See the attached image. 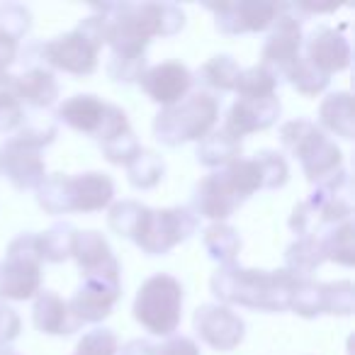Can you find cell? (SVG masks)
Here are the masks:
<instances>
[{"mask_svg":"<svg viewBox=\"0 0 355 355\" xmlns=\"http://www.w3.org/2000/svg\"><path fill=\"white\" fill-rule=\"evenodd\" d=\"M0 355H20L17 350H12L10 345H6V348H0Z\"/></svg>","mask_w":355,"mask_h":355,"instance_id":"obj_49","label":"cell"},{"mask_svg":"<svg viewBox=\"0 0 355 355\" xmlns=\"http://www.w3.org/2000/svg\"><path fill=\"white\" fill-rule=\"evenodd\" d=\"M290 309L302 319H316V316L324 314V282H316L311 277L297 280Z\"/></svg>","mask_w":355,"mask_h":355,"instance_id":"obj_35","label":"cell"},{"mask_svg":"<svg viewBox=\"0 0 355 355\" xmlns=\"http://www.w3.org/2000/svg\"><path fill=\"white\" fill-rule=\"evenodd\" d=\"M193 329L205 345L219 350V353H232L234 348L241 345L243 336H246V324L241 316L232 306L217 304V302H209V304L195 309Z\"/></svg>","mask_w":355,"mask_h":355,"instance_id":"obj_12","label":"cell"},{"mask_svg":"<svg viewBox=\"0 0 355 355\" xmlns=\"http://www.w3.org/2000/svg\"><path fill=\"white\" fill-rule=\"evenodd\" d=\"M321 132H331L336 137L350 141L355 134V117H353V95L348 90L329 93L319 105V124Z\"/></svg>","mask_w":355,"mask_h":355,"instance_id":"obj_23","label":"cell"},{"mask_svg":"<svg viewBox=\"0 0 355 355\" xmlns=\"http://www.w3.org/2000/svg\"><path fill=\"white\" fill-rule=\"evenodd\" d=\"M42 153L44 148L37 146L35 141L20 137V134H12L0 146V173L20 193L37 190L46 178V163Z\"/></svg>","mask_w":355,"mask_h":355,"instance_id":"obj_10","label":"cell"},{"mask_svg":"<svg viewBox=\"0 0 355 355\" xmlns=\"http://www.w3.org/2000/svg\"><path fill=\"white\" fill-rule=\"evenodd\" d=\"M316 227H319V224H316V207L309 202V198L302 200L300 205H295V209H292V214H290V229L297 234V239L316 236L314 234Z\"/></svg>","mask_w":355,"mask_h":355,"instance_id":"obj_44","label":"cell"},{"mask_svg":"<svg viewBox=\"0 0 355 355\" xmlns=\"http://www.w3.org/2000/svg\"><path fill=\"white\" fill-rule=\"evenodd\" d=\"M17 56H20V40L0 30V80L8 78V71L17 61Z\"/></svg>","mask_w":355,"mask_h":355,"instance_id":"obj_47","label":"cell"},{"mask_svg":"<svg viewBox=\"0 0 355 355\" xmlns=\"http://www.w3.org/2000/svg\"><path fill=\"white\" fill-rule=\"evenodd\" d=\"M156 355H202V353H200V345L195 343V338L173 334L161 345H156Z\"/></svg>","mask_w":355,"mask_h":355,"instance_id":"obj_46","label":"cell"},{"mask_svg":"<svg viewBox=\"0 0 355 355\" xmlns=\"http://www.w3.org/2000/svg\"><path fill=\"white\" fill-rule=\"evenodd\" d=\"M105 46V17L100 10L78 22L71 32L59 35L44 44L35 46L40 51L42 66L64 71L69 76H93L100 66V51Z\"/></svg>","mask_w":355,"mask_h":355,"instance_id":"obj_3","label":"cell"},{"mask_svg":"<svg viewBox=\"0 0 355 355\" xmlns=\"http://www.w3.org/2000/svg\"><path fill=\"white\" fill-rule=\"evenodd\" d=\"M277 83H280V76L270 66L256 64L251 69H241L234 93L239 98H251V100L272 98V95H277Z\"/></svg>","mask_w":355,"mask_h":355,"instance_id":"obj_33","label":"cell"},{"mask_svg":"<svg viewBox=\"0 0 355 355\" xmlns=\"http://www.w3.org/2000/svg\"><path fill=\"white\" fill-rule=\"evenodd\" d=\"M324 263V248L319 236H300L285 251V270L297 280H306Z\"/></svg>","mask_w":355,"mask_h":355,"instance_id":"obj_24","label":"cell"},{"mask_svg":"<svg viewBox=\"0 0 355 355\" xmlns=\"http://www.w3.org/2000/svg\"><path fill=\"white\" fill-rule=\"evenodd\" d=\"M222 100L207 90H193L180 103L161 107L153 117V137L163 146H183L190 141H202L217 129Z\"/></svg>","mask_w":355,"mask_h":355,"instance_id":"obj_4","label":"cell"},{"mask_svg":"<svg viewBox=\"0 0 355 355\" xmlns=\"http://www.w3.org/2000/svg\"><path fill=\"white\" fill-rule=\"evenodd\" d=\"M20 329H22L20 314L10 304L0 302V348L10 345L20 336Z\"/></svg>","mask_w":355,"mask_h":355,"instance_id":"obj_45","label":"cell"},{"mask_svg":"<svg viewBox=\"0 0 355 355\" xmlns=\"http://www.w3.org/2000/svg\"><path fill=\"white\" fill-rule=\"evenodd\" d=\"M78 229L69 222L51 224L46 232L37 234V251H40L42 263H64L71 258V246Z\"/></svg>","mask_w":355,"mask_h":355,"instance_id":"obj_30","label":"cell"},{"mask_svg":"<svg viewBox=\"0 0 355 355\" xmlns=\"http://www.w3.org/2000/svg\"><path fill=\"white\" fill-rule=\"evenodd\" d=\"M8 80H10L12 93L25 107L46 110L59 100V83L54 78V71H49L46 66H27L22 73L8 76Z\"/></svg>","mask_w":355,"mask_h":355,"instance_id":"obj_20","label":"cell"},{"mask_svg":"<svg viewBox=\"0 0 355 355\" xmlns=\"http://www.w3.org/2000/svg\"><path fill=\"white\" fill-rule=\"evenodd\" d=\"M321 239V248H324V261H331L336 266L353 268L355 266V227L353 219L336 227L326 229Z\"/></svg>","mask_w":355,"mask_h":355,"instance_id":"obj_29","label":"cell"},{"mask_svg":"<svg viewBox=\"0 0 355 355\" xmlns=\"http://www.w3.org/2000/svg\"><path fill=\"white\" fill-rule=\"evenodd\" d=\"M54 119L83 137L95 139L98 144L132 127L122 107L105 103L98 95H73V98L64 100L56 107Z\"/></svg>","mask_w":355,"mask_h":355,"instance_id":"obj_8","label":"cell"},{"mask_svg":"<svg viewBox=\"0 0 355 355\" xmlns=\"http://www.w3.org/2000/svg\"><path fill=\"white\" fill-rule=\"evenodd\" d=\"M295 287L297 277H292L285 268L258 270V268H243L239 263L217 268L209 280V290L217 297V304L246 306V309L270 311V314L290 309Z\"/></svg>","mask_w":355,"mask_h":355,"instance_id":"obj_2","label":"cell"},{"mask_svg":"<svg viewBox=\"0 0 355 355\" xmlns=\"http://www.w3.org/2000/svg\"><path fill=\"white\" fill-rule=\"evenodd\" d=\"M44 263L37 251V234L25 232L8 243L0 263V302H27L42 292Z\"/></svg>","mask_w":355,"mask_h":355,"instance_id":"obj_6","label":"cell"},{"mask_svg":"<svg viewBox=\"0 0 355 355\" xmlns=\"http://www.w3.org/2000/svg\"><path fill=\"white\" fill-rule=\"evenodd\" d=\"M117 355H156V345L146 338H134L124 343Z\"/></svg>","mask_w":355,"mask_h":355,"instance_id":"obj_48","label":"cell"},{"mask_svg":"<svg viewBox=\"0 0 355 355\" xmlns=\"http://www.w3.org/2000/svg\"><path fill=\"white\" fill-rule=\"evenodd\" d=\"M25 105L12 93L10 80H0V137H12L25 122Z\"/></svg>","mask_w":355,"mask_h":355,"instance_id":"obj_38","label":"cell"},{"mask_svg":"<svg viewBox=\"0 0 355 355\" xmlns=\"http://www.w3.org/2000/svg\"><path fill=\"white\" fill-rule=\"evenodd\" d=\"M71 258L78 266L80 275H122V266L114 258L112 248H110L107 239L100 232L85 229V232H76L73 246H71Z\"/></svg>","mask_w":355,"mask_h":355,"instance_id":"obj_19","label":"cell"},{"mask_svg":"<svg viewBox=\"0 0 355 355\" xmlns=\"http://www.w3.org/2000/svg\"><path fill=\"white\" fill-rule=\"evenodd\" d=\"M32 321H35V329L44 336H71L83 329L71 314L69 302L51 290H42L35 297Z\"/></svg>","mask_w":355,"mask_h":355,"instance_id":"obj_21","label":"cell"},{"mask_svg":"<svg viewBox=\"0 0 355 355\" xmlns=\"http://www.w3.org/2000/svg\"><path fill=\"white\" fill-rule=\"evenodd\" d=\"M122 297V275H88L76 287L69 309L80 326L100 324L112 314Z\"/></svg>","mask_w":355,"mask_h":355,"instance_id":"obj_11","label":"cell"},{"mask_svg":"<svg viewBox=\"0 0 355 355\" xmlns=\"http://www.w3.org/2000/svg\"><path fill=\"white\" fill-rule=\"evenodd\" d=\"M292 6L272 22L268 40L261 51V64L270 66L277 76L302 56V44H304V30H302V20L292 15Z\"/></svg>","mask_w":355,"mask_h":355,"instance_id":"obj_16","label":"cell"},{"mask_svg":"<svg viewBox=\"0 0 355 355\" xmlns=\"http://www.w3.org/2000/svg\"><path fill=\"white\" fill-rule=\"evenodd\" d=\"M282 112V103L277 95L272 98H239L236 103L229 107L227 117H224V132L232 139L241 141V139L251 137V134L266 132V129L275 127Z\"/></svg>","mask_w":355,"mask_h":355,"instance_id":"obj_15","label":"cell"},{"mask_svg":"<svg viewBox=\"0 0 355 355\" xmlns=\"http://www.w3.org/2000/svg\"><path fill=\"white\" fill-rule=\"evenodd\" d=\"M355 309V287L350 280L324 282V314L350 316Z\"/></svg>","mask_w":355,"mask_h":355,"instance_id":"obj_41","label":"cell"},{"mask_svg":"<svg viewBox=\"0 0 355 355\" xmlns=\"http://www.w3.org/2000/svg\"><path fill=\"white\" fill-rule=\"evenodd\" d=\"M302 56L314 69H319L321 73H326L331 78L334 73H340V71L348 69L350 59H353V51H350V42L338 30L321 25L304 37Z\"/></svg>","mask_w":355,"mask_h":355,"instance_id":"obj_17","label":"cell"},{"mask_svg":"<svg viewBox=\"0 0 355 355\" xmlns=\"http://www.w3.org/2000/svg\"><path fill=\"white\" fill-rule=\"evenodd\" d=\"M139 85L151 103L171 107V105L180 103L185 95L193 93L195 73L180 61H163V64L148 66Z\"/></svg>","mask_w":355,"mask_h":355,"instance_id":"obj_14","label":"cell"},{"mask_svg":"<svg viewBox=\"0 0 355 355\" xmlns=\"http://www.w3.org/2000/svg\"><path fill=\"white\" fill-rule=\"evenodd\" d=\"M300 163H302V173H304L306 180H309L314 188H319V185L334 180V178L343 171V151H340L338 144L331 141L329 137H324L314 148H309V151L300 158Z\"/></svg>","mask_w":355,"mask_h":355,"instance_id":"obj_22","label":"cell"},{"mask_svg":"<svg viewBox=\"0 0 355 355\" xmlns=\"http://www.w3.org/2000/svg\"><path fill=\"white\" fill-rule=\"evenodd\" d=\"M119 353V338L112 329H98L83 334V338L78 340L73 355H117Z\"/></svg>","mask_w":355,"mask_h":355,"instance_id":"obj_42","label":"cell"},{"mask_svg":"<svg viewBox=\"0 0 355 355\" xmlns=\"http://www.w3.org/2000/svg\"><path fill=\"white\" fill-rule=\"evenodd\" d=\"M256 163L261 168V175H263V190H280L282 185H287L290 180V166H287V158L277 151H266L256 153Z\"/></svg>","mask_w":355,"mask_h":355,"instance_id":"obj_40","label":"cell"},{"mask_svg":"<svg viewBox=\"0 0 355 355\" xmlns=\"http://www.w3.org/2000/svg\"><path fill=\"white\" fill-rule=\"evenodd\" d=\"M198 161L202 163L205 168H212V171H222L227 168L232 161L241 158V141L229 137L224 129H214L212 134L202 139L198 144Z\"/></svg>","mask_w":355,"mask_h":355,"instance_id":"obj_25","label":"cell"},{"mask_svg":"<svg viewBox=\"0 0 355 355\" xmlns=\"http://www.w3.org/2000/svg\"><path fill=\"white\" fill-rule=\"evenodd\" d=\"M280 76L290 83L292 90H297V93L304 95V98H316V95L324 93L331 83L329 76L321 73L319 69H314L304 56H300L297 61H292V64L287 66Z\"/></svg>","mask_w":355,"mask_h":355,"instance_id":"obj_34","label":"cell"},{"mask_svg":"<svg viewBox=\"0 0 355 355\" xmlns=\"http://www.w3.org/2000/svg\"><path fill=\"white\" fill-rule=\"evenodd\" d=\"M64 202L66 214L103 212L114 202V180L103 171L64 175Z\"/></svg>","mask_w":355,"mask_h":355,"instance_id":"obj_13","label":"cell"},{"mask_svg":"<svg viewBox=\"0 0 355 355\" xmlns=\"http://www.w3.org/2000/svg\"><path fill=\"white\" fill-rule=\"evenodd\" d=\"M222 178L224 183L229 185L234 195H236L239 202H246L248 198L263 190V175H261V168H258L256 158H236L232 161L227 168H222Z\"/></svg>","mask_w":355,"mask_h":355,"instance_id":"obj_27","label":"cell"},{"mask_svg":"<svg viewBox=\"0 0 355 355\" xmlns=\"http://www.w3.org/2000/svg\"><path fill=\"white\" fill-rule=\"evenodd\" d=\"M32 27V15L20 3H3L0 6V30L8 32L15 40H25Z\"/></svg>","mask_w":355,"mask_h":355,"instance_id":"obj_43","label":"cell"},{"mask_svg":"<svg viewBox=\"0 0 355 355\" xmlns=\"http://www.w3.org/2000/svg\"><path fill=\"white\" fill-rule=\"evenodd\" d=\"M185 292L180 280L168 272L146 277L134 297L132 314L141 329L151 336H173L183 321Z\"/></svg>","mask_w":355,"mask_h":355,"instance_id":"obj_5","label":"cell"},{"mask_svg":"<svg viewBox=\"0 0 355 355\" xmlns=\"http://www.w3.org/2000/svg\"><path fill=\"white\" fill-rule=\"evenodd\" d=\"M146 54H110L107 61V76L110 80L122 85H132L139 83L146 71Z\"/></svg>","mask_w":355,"mask_h":355,"instance_id":"obj_39","label":"cell"},{"mask_svg":"<svg viewBox=\"0 0 355 355\" xmlns=\"http://www.w3.org/2000/svg\"><path fill=\"white\" fill-rule=\"evenodd\" d=\"M241 207V202L236 200V195L229 190V185L224 183V178L219 171H212L209 175H205L193 190V212L198 214V219H209L212 224H222L232 217L236 209Z\"/></svg>","mask_w":355,"mask_h":355,"instance_id":"obj_18","label":"cell"},{"mask_svg":"<svg viewBox=\"0 0 355 355\" xmlns=\"http://www.w3.org/2000/svg\"><path fill=\"white\" fill-rule=\"evenodd\" d=\"M144 209H146V205L137 202V200H119V202H112L107 207V227H110V232L132 241L134 232H137L139 222H141Z\"/></svg>","mask_w":355,"mask_h":355,"instance_id":"obj_36","label":"cell"},{"mask_svg":"<svg viewBox=\"0 0 355 355\" xmlns=\"http://www.w3.org/2000/svg\"><path fill=\"white\" fill-rule=\"evenodd\" d=\"M100 151H103V156L107 163L127 168L129 163L134 161V156L141 151V144H139L134 129L129 127V129H124V132H119V134H114V137L100 141Z\"/></svg>","mask_w":355,"mask_h":355,"instance_id":"obj_37","label":"cell"},{"mask_svg":"<svg viewBox=\"0 0 355 355\" xmlns=\"http://www.w3.org/2000/svg\"><path fill=\"white\" fill-rule=\"evenodd\" d=\"M166 175V161L161 158V153H156L153 148H144L134 156V161L127 166V180L132 188L137 190H151Z\"/></svg>","mask_w":355,"mask_h":355,"instance_id":"obj_32","label":"cell"},{"mask_svg":"<svg viewBox=\"0 0 355 355\" xmlns=\"http://www.w3.org/2000/svg\"><path fill=\"white\" fill-rule=\"evenodd\" d=\"M239 73H241V66L236 64L234 56L217 54L200 66L195 78H198L202 85H207V93H212V95L214 93H234Z\"/></svg>","mask_w":355,"mask_h":355,"instance_id":"obj_26","label":"cell"},{"mask_svg":"<svg viewBox=\"0 0 355 355\" xmlns=\"http://www.w3.org/2000/svg\"><path fill=\"white\" fill-rule=\"evenodd\" d=\"M95 10L105 17V46L114 54H146L156 37H175L185 12L173 3H112Z\"/></svg>","mask_w":355,"mask_h":355,"instance_id":"obj_1","label":"cell"},{"mask_svg":"<svg viewBox=\"0 0 355 355\" xmlns=\"http://www.w3.org/2000/svg\"><path fill=\"white\" fill-rule=\"evenodd\" d=\"M214 12V27L222 35H258L268 32L272 22L287 10L285 3L272 0H229V3H207Z\"/></svg>","mask_w":355,"mask_h":355,"instance_id":"obj_9","label":"cell"},{"mask_svg":"<svg viewBox=\"0 0 355 355\" xmlns=\"http://www.w3.org/2000/svg\"><path fill=\"white\" fill-rule=\"evenodd\" d=\"M202 246L207 251V256L214 263H219V268L232 266V263H236L239 253H241V236L227 222L209 224L202 232Z\"/></svg>","mask_w":355,"mask_h":355,"instance_id":"obj_28","label":"cell"},{"mask_svg":"<svg viewBox=\"0 0 355 355\" xmlns=\"http://www.w3.org/2000/svg\"><path fill=\"white\" fill-rule=\"evenodd\" d=\"M326 134L316 127V122L304 117H297V119H287L282 122L280 127V141L285 146V151L295 158H302L309 148H314L316 144L324 139Z\"/></svg>","mask_w":355,"mask_h":355,"instance_id":"obj_31","label":"cell"},{"mask_svg":"<svg viewBox=\"0 0 355 355\" xmlns=\"http://www.w3.org/2000/svg\"><path fill=\"white\" fill-rule=\"evenodd\" d=\"M198 214L190 207H146L132 241L146 256H166L198 232Z\"/></svg>","mask_w":355,"mask_h":355,"instance_id":"obj_7","label":"cell"}]
</instances>
